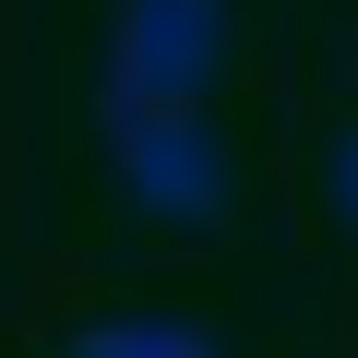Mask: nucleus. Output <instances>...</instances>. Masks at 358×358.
<instances>
[{
  "instance_id": "obj_1",
  "label": "nucleus",
  "mask_w": 358,
  "mask_h": 358,
  "mask_svg": "<svg viewBox=\"0 0 358 358\" xmlns=\"http://www.w3.org/2000/svg\"><path fill=\"white\" fill-rule=\"evenodd\" d=\"M227 60V0H131L108 36V120L131 108H203Z\"/></svg>"
},
{
  "instance_id": "obj_2",
  "label": "nucleus",
  "mask_w": 358,
  "mask_h": 358,
  "mask_svg": "<svg viewBox=\"0 0 358 358\" xmlns=\"http://www.w3.org/2000/svg\"><path fill=\"white\" fill-rule=\"evenodd\" d=\"M120 192L167 227H215L227 215V143L203 131V108H131L120 120Z\"/></svg>"
},
{
  "instance_id": "obj_3",
  "label": "nucleus",
  "mask_w": 358,
  "mask_h": 358,
  "mask_svg": "<svg viewBox=\"0 0 358 358\" xmlns=\"http://www.w3.org/2000/svg\"><path fill=\"white\" fill-rule=\"evenodd\" d=\"M72 358H215L203 322H167V310H120V322H84Z\"/></svg>"
},
{
  "instance_id": "obj_4",
  "label": "nucleus",
  "mask_w": 358,
  "mask_h": 358,
  "mask_svg": "<svg viewBox=\"0 0 358 358\" xmlns=\"http://www.w3.org/2000/svg\"><path fill=\"white\" fill-rule=\"evenodd\" d=\"M334 215H346V227H358V131H346V143H334Z\"/></svg>"
}]
</instances>
